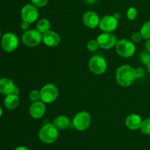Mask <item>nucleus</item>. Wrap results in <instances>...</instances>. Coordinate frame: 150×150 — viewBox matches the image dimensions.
Wrapping results in <instances>:
<instances>
[{
	"instance_id": "obj_35",
	"label": "nucleus",
	"mask_w": 150,
	"mask_h": 150,
	"mask_svg": "<svg viewBox=\"0 0 150 150\" xmlns=\"http://www.w3.org/2000/svg\"><path fill=\"white\" fill-rule=\"evenodd\" d=\"M1 115H2V109H1V106H0V118H1Z\"/></svg>"
},
{
	"instance_id": "obj_8",
	"label": "nucleus",
	"mask_w": 150,
	"mask_h": 150,
	"mask_svg": "<svg viewBox=\"0 0 150 150\" xmlns=\"http://www.w3.org/2000/svg\"><path fill=\"white\" fill-rule=\"evenodd\" d=\"M18 45V38L16 34L7 32L2 36L1 46L2 49L6 52H13L17 49Z\"/></svg>"
},
{
	"instance_id": "obj_12",
	"label": "nucleus",
	"mask_w": 150,
	"mask_h": 150,
	"mask_svg": "<svg viewBox=\"0 0 150 150\" xmlns=\"http://www.w3.org/2000/svg\"><path fill=\"white\" fill-rule=\"evenodd\" d=\"M19 92L18 88L16 86L11 79L5 77L0 79V94L5 96L12 94L18 95Z\"/></svg>"
},
{
	"instance_id": "obj_26",
	"label": "nucleus",
	"mask_w": 150,
	"mask_h": 150,
	"mask_svg": "<svg viewBox=\"0 0 150 150\" xmlns=\"http://www.w3.org/2000/svg\"><path fill=\"white\" fill-rule=\"evenodd\" d=\"M49 0H31V2L33 5L38 8H42L47 5Z\"/></svg>"
},
{
	"instance_id": "obj_11",
	"label": "nucleus",
	"mask_w": 150,
	"mask_h": 150,
	"mask_svg": "<svg viewBox=\"0 0 150 150\" xmlns=\"http://www.w3.org/2000/svg\"><path fill=\"white\" fill-rule=\"evenodd\" d=\"M118 26V20L113 16H105L100 19L99 27L103 32L112 33Z\"/></svg>"
},
{
	"instance_id": "obj_34",
	"label": "nucleus",
	"mask_w": 150,
	"mask_h": 150,
	"mask_svg": "<svg viewBox=\"0 0 150 150\" xmlns=\"http://www.w3.org/2000/svg\"><path fill=\"white\" fill-rule=\"evenodd\" d=\"M146 69H147V71L150 74V64H149L147 66H146Z\"/></svg>"
},
{
	"instance_id": "obj_22",
	"label": "nucleus",
	"mask_w": 150,
	"mask_h": 150,
	"mask_svg": "<svg viewBox=\"0 0 150 150\" xmlns=\"http://www.w3.org/2000/svg\"><path fill=\"white\" fill-rule=\"evenodd\" d=\"M29 98L33 102L41 101L40 92L39 91H38V90H32L29 94Z\"/></svg>"
},
{
	"instance_id": "obj_28",
	"label": "nucleus",
	"mask_w": 150,
	"mask_h": 150,
	"mask_svg": "<svg viewBox=\"0 0 150 150\" xmlns=\"http://www.w3.org/2000/svg\"><path fill=\"white\" fill-rule=\"evenodd\" d=\"M145 74H146V71L142 67H139L137 69H136V77L138 78H142L144 76Z\"/></svg>"
},
{
	"instance_id": "obj_31",
	"label": "nucleus",
	"mask_w": 150,
	"mask_h": 150,
	"mask_svg": "<svg viewBox=\"0 0 150 150\" xmlns=\"http://www.w3.org/2000/svg\"><path fill=\"white\" fill-rule=\"evenodd\" d=\"M15 150H30L29 148L26 146H18L15 149Z\"/></svg>"
},
{
	"instance_id": "obj_15",
	"label": "nucleus",
	"mask_w": 150,
	"mask_h": 150,
	"mask_svg": "<svg viewBox=\"0 0 150 150\" xmlns=\"http://www.w3.org/2000/svg\"><path fill=\"white\" fill-rule=\"evenodd\" d=\"M61 38L59 35L54 31L49 30L42 34V42L49 47H55L59 44Z\"/></svg>"
},
{
	"instance_id": "obj_14",
	"label": "nucleus",
	"mask_w": 150,
	"mask_h": 150,
	"mask_svg": "<svg viewBox=\"0 0 150 150\" xmlns=\"http://www.w3.org/2000/svg\"><path fill=\"white\" fill-rule=\"evenodd\" d=\"M29 114L32 118L39 119L42 118L45 113V104L43 101H38L33 102L29 107Z\"/></svg>"
},
{
	"instance_id": "obj_30",
	"label": "nucleus",
	"mask_w": 150,
	"mask_h": 150,
	"mask_svg": "<svg viewBox=\"0 0 150 150\" xmlns=\"http://www.w3.org/2000/svg\"><path fill=\"white\" fill-rule=\"evenodd\" d=\"M145 48H146V51L150 52V39L146 40V43H145Z\"/></svg>"
},
{
	"instance_id": "obj_7",
	"label": "nucleus",
	"mask_w": 150,
	"mask_h": 150,
	"mask_svg": "<svg viewBox=\"0 0 150 150\" xmlns=\"http://www.w3.org/2000/svg\"><path fill=\"white\" fill-rule=\"evenodd\" d=\"M89 68L91 72L95 74H103L107 69L106 60L100 55L92 56L89 61Z\"/></svg>"
},
{
	"instance_id": "obj_24",
	"label": "nucleus",
	"mask_w": 150,
	"mask_h": 150,
	"mask_svg": "<svg viewBox=\"0 0 150 150\" xmlns=\"http://www.w3.org/2000/svg\"><path fill=\"white\" fill-rule=\"evenodd\" d=\"M137 15L138 11L136 7H131L130 8H128V10H127V18L128 19V20H135L136 19V17H137Z\"/></svg>"
},
{
	"instance_id": "obj_4",
	"label": "nucleus",
	"mask_w": 150,
	"mask_h": 150,
	"mask_svg": "<svg viewBox=\"0 0 150 150\" xmlns=\"http://www.w3.org/2000/svg\"><path fill=\"white\" fill-rule=\"evenodd\" d=\"M40 92L41 101L45 104H51L56 101L59 96V90L54 84L48 83L42 87Z\"/></svg>"
},
{
	"instance_id": "obj_9",
	"label": "nucleus",
	"mask_w": 150,
	"mask_h": 150,
	"mask_svg": "<svg viewBox=\"0 0 150 150\" xmlns=\"http://www.w3.org/2000/svg\"><path fill=\"white\" fill-rule=\"evenodd\" d=\"M38 16H39V13H38V7H36L32 4H25L22 7L21 11L22 21L27 22L30 24L36 21Z\"/></svg>"
},
{
	"instance_id": "obj_29",
	"label": "nucleus",
	"mask_w": 150,
	"mask_h": 150,
	"mask_svg": "<svg viewBox=\"0 0 150 150\" xmlns=\"http://www.w3.org/2000/svg\"><path fill=\"white\" fill-rule=\"evenodd\" d=\"M29 26H30V24L27 23V22L26 21H23L21 22V28L23 30H25V31L29 30Z\"/></svg>"
},
{
	"instance_id": "obj_1",
	"label": "nucleus",
	"mask_w": 150,
	"mask_h": 150,
	"mask_svg": "<svg viewBox=\"0 0 150 150\" xmlns=\"http://www.w3.org/2000/svg\"><path fill=\"white\" fill-rule=\"evenodd\" d=\"M136 79V69L130 65H122L116 71L117 82L124 88H127L133 85Z\"/></svg>"
},
{
	"instance_id": "obj_19",
	"label": "nucleus",
	"mask_w": 150,
	"mask_h": 150,
	"mask_svg": "<svg viewBox=\"0 0 150 150\" xmlns=\"http://www.w3.org/2000/svg\"><path fill=\"white\" fill-rule=\"evenodd\" d=\"M36 28L40 32L43 34L50 30V28H51V23H50V21L48 19H41L40 20L38 21V22L37 23Z\"/></svg>"
},
{
	"instance_id": "obj_16",
	"label": "nucleus",
	"mask_w": 150,
	"mask_h": 150,
	"mask_svg": "<svg viewBox=\"0 0 150 150\" xmlns=\"http://www.w3.org/2000/svg\"><path fill=\"white\" fill-rule=\"evenodd\" d=\"M142 119L141 116L138 114H130L127 116L125 119V125L129 129L131 130H137L140 129L142 124Z\"/></svg>"
},
{
	"instance_id": "obj_3",
	"label": "nucleus",
	"mask_w": 150,
	"mask_h": 150,
	"mask_svg": "<svg viewBox=\"0 0 150 150\" xmlns=\"http://www.w3.org/2000/svg\"><path fill=\"white\" fill-rule=\"evenodd\" d=\"M115 48L117 54L122 57H125V58L132 57L136 51V46L134 45V43L132 41L125 39V38L119 40L117 41Z\"/></svg>"
},
{
	"instance_id": "obj_6",
	"label": "nucleus",
	"mask_w": 150,
	"mask_h": 150,
	"mask_svg": "<svg viewBox=\"0 0 150 150\" xmlns=\"http://www.w3.org/2000/svg\"><path fill=\"white\" fill-rule=\"evenodd\" d=\"M91 116L86 111L78 113L73 119V125L79 131H84L89 127L91 124Z\"/></svg>"
},
{
	"instance_id": "obj_13",
	"label": "nucleus",
	"mask_w": 150,
	"mask_h": 150,
	"mask_svg": "<svg viewBox=\"0 0 150 150\" xmlns=\"http://www.w3.org/2000/svg\"><path fill=\"white\" fill-rule=\"evenodd\" d=\"M82 20L85 26H87L88 28L95 29L97 26H99L100 19L96 12L88 10L83 13Z\"/></svg>"
},
{
	"instance_id": "obj_36",
	"label": "nucleus",
	"mask_w": 150,
	"mask_h": 150,
	"mask_svg": "<svg viewBox=\"0 0 150 150\" xmlns=\"http://www.w3.org/2000/svg\"><path fill=\"white\" fill-rule=\"evenodd\" d=\"M0 38H1V31H0Z\"/></svg>"
},
{
	"instance_id": "obj_5",
	"label": "nucleus",
	"mask_w": 150,
	"mask_h": 150,
	"mask_svg": "<svg viewBox=\"0 0 150 150\" xmlns=\"http://www.w3.org/2000/svg\"><path fill=\"white\" fill-rule=\"evenodd\" d=\"M22 41L28 47L38 46L42 41V34L38 29H29L22 35Z\"/></svg>"
},
{
	"instance_id": "obj_20",
	"label": "nucleus",
	"mask_w": 150,
	"mask_h": 150,
	"mask_svg": "<svg viewBox=\"0 0 150 150\" xmlns=\"http://www.w3.org/2000/svg\"><path fill=\"white\" fill-rule=\"evenodd\" d=\"M140 32L143 37V39H150V21L144 24L143 26L141 28Z\"/></svg>"
},
{
	"instance_id": "obj_23",
	"label": "nucleus",
	"mask_w": 150,
	"mask_h": 150,
	"mask_svg": "<svg viewBox=\"0 0 150 150\" xmlns=\"http://www.w3.org/2000/svg\"><path fill=\"white\" fill-rule=\"evenodd\" d=\"M100 47L99 44H98V41L96 40H90L88 41L87 44H86V48L89 51H95L98 49Z\"/></svg>"
},
{
	"instance_id": "obj_37",
	"label": "nucleus",
	"mask_w": 150,
	"mask_h": 150,
	"mask_svg": "<svg viewBox=\"0 0 150 150\" xmlns=\"http://www.w3.org/2000/svg\"><path fill=\"white\" fill-rule=\"evenodd\" d=\"M149 141H150V135H149Z\"/></svg>"
},
{
	"instance_id": "obj_10",
	"label": "nucleus",
	"mask_w": 150,
	"mask_h": 150,
	"mask_svg": "<svg viewBox=\"0 0 150 150\" xmlns=\"http://www.w3.org/2000/svg\"><path fill=\"white\" fill-rule=\"evenodd\" d=\"M100 48L104 49H110L115 47L118 41L115 35L109 32H103L97 38Z\"/></svg>"
},
{
	"instance_id": "obj_17",
	"label": "nucleus",
	"mask_w": 150,
	"mask_h": 150,
	"mask_svg": "<svg viewBox=\"0 0 150 150\" xmlns=\"http://www.w3.org/2000/svg\"><path fill=\"white\" fill-rule=\"evenodd\" d=\"M53 124L55 126L57 129L59 130H64L68 128L70 126V119L67 116H64V115H60V116H57L54 119Z\"/></svg>"
},
{
	"instance_id": "obj_18",
	"label": "nucleus",
	"mask_w": 150,
	"mask_h": 150,
	"mask_svg": "<svg viewBox=\"0 0 150 150\" xmlns=\"http://www.w3.org/2000/svg\"><path fill=\"white\" fill-rule=\"evenodd\" d=\"M4 104L8 110H14L19 104V96L18 94H9L6 96L4 100Z\"/></svg>"
},
{
	"instance_id": "obj_21",
	"label": "nucleus",
	"mask_w": 150,
	"mask_h": 150,
	"mask_svg": "<svg viewBox=\"0 0 150 150\" xmlns=\"http://www.w3.org/2000/svg\"><path fill=\"white\" fill-rule=\"evenodd\" d=\"M140 129L144 135H150V118H147L144 120H142Z\"/></svg>"
},
{
	"instance_id": "obj_38",
	"label": "nucleus",
	"mask_w": 150,
	"mask_h": 150,
	"mask_svg": "<svg viewBox=\"0 0 150 150\" xmlns=\"http://www.w3.org/2000/svg\"><path fill=\"white\" fill-rule=\"evenodd\" d=\"M149 18H150V13H149Z\"/></svg>"
},
{
	"instance_id": "obj_33",
	"label": "nucleus",
	"mask_w": 150,
	"mask_h": 150,
	"mask_svg": "<svg viewBox=\"0 0 150 150\" xmlns=\"http://www.w3.org/2000/svg\"><path fill=\"white\" fill-rule=\"evenodd\" d=\"M113 16H114L115 19H117V20H118V19L120 18V13H114V15H113Z\"/></svg>"
},
{
	"instance_id": "obj_27",
	"label": "nucleus",
	"mask_w": 150,
	"mask_h": 150,
	"mask_svg": "<svg viewBox=\"0 0 150 150\" xmlns=\"http://www.w3.org/2000/svg\"><path fill=\"white\" fill-rule=\"evenodd\" d=\"M143 39V37H142V34L140 32H133L131 35V41L133 43H139L142 41Z\"/></svg>"
},
{
	"instance_id": "obj_32",
	"label": "nucleus",
	"mask_w": 150,
	"mask_h": 150,
	"mask_svg": "<svg viewBox=\"0 0 150 150\" xmlns=\"http://www.w3.org/2000/svg\"><path fill=\"white\" fill-rule=\"evenodd\" d=\"M85 3L87 4H94L97 1V0H84Z\"/></svg>"
},
{
	"instance_id": "obj_25",
	"label": "nucleus",
	"mask_w": 150,
	"mask_h": 150,
	"mask_svg": "<svg viewBox=\"0 0 150 150\" xmlns=\"http://www.w3.org/2000/svg\"><path fill=\"white\" fill-rule=\"evenodd\" d=\"M140 59L142 63L144 65H145L146 66H147L148 65L150 64V52L149 51H144L141 54Z\"/></svg>"
},
{
	"instance_id": "obj_2",
	"label": "nucleus",
	"mask_w": 150,
	"mask_h": 150,
	"mask_svg": "<svg viewBox=\"0 0 150 150\" xmlns=\"http://www.w3.org/2000/svg\"><path fill=\"white\" fill-rule=\"evenodd\" d=\"M59 137V129L53 124H44L38 132V138L42 143L51 144L55 142Z\"/></svg>"
}]
</instances>
